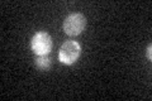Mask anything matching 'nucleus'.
Returning <instances> with one entry per match:
<instances>
[{
  "instance_id": "f257e3e1",
  "label": "nucleus",
  "mask_w": 152,
  "mask_h": 101,
  "mask_svg": "<svg viewBox=\"0 0 152 101\" xmlns=\"http://www.w3.org/2000/svg\"><path fill=\"white\" fill-rule=\"evenodd\" d=\"M85 27H86V18L81 13L70 14L64 22V31L70 37L79 36L85 29Z\"/></svg>"
},
{
  "instance_id": "f03ea898",
  "label": "nucleus",
  "mask_w": 152,
  "mask_h": 101,
  "mask_svg": "<svg viewBox=\"0 0 152 101\" xmlns=\"http://www.w3.org/2000/svg\"><path fill=\"white\" fill-rule=\"evenodd\" d=\"M81 53V47L76 41H67L65 42L60 48L58 60L64 65H72L79 60Z\"/></svg>"
},
{
  "instance_id": "7ed1b4c3",
  "label": "nucleus",
  "mask_w": 152,
  "mask_h": 101,
  "mask_svg": "<svg viewBox=\"0 0 152 101\" xmlns=\"http://www.w3.org/2000/svg\"><path fill=\"white\" fill-rule=\"evenodd\" d=\"M32 49L37 56H42V54H48L52 46H53V42H52V38L47 32H37L34 36L32 37Z\"/></svg>"
},
{
  "instance_id": "20e7f679",
  "label": "nucleus",
  "mask_w": 152,
  "mask_h": 101,
  "mask_svg": "<svg viewBox=\"0 0 152 101\" xmlns=\"http://www.w3.org/2000/svg\"><path fill=\"white\" fill-rule=\"evenodd\" d=\"M34 65L39 71H48L51 68L52 61L48 57V54H42V56H37L34 58Z\"/></svg>"
},
{
  "instance_id": "39448f33",
  "label": "nucleus",
  "mask_w": 152,
  "mask_h": 101,
  "mask_svg": "<svg viewBox=\"0 0 152 101\" xmlns=\"http://www.w3.org/2000/svg\"><path fill=\"white\" fill-rule=\"evenodd\" d=\"M151 51H152V46L150 44L148 47H147V57H148V60H150V61L152 60V54H151Z\"/></svg>"
}]
</instances>
